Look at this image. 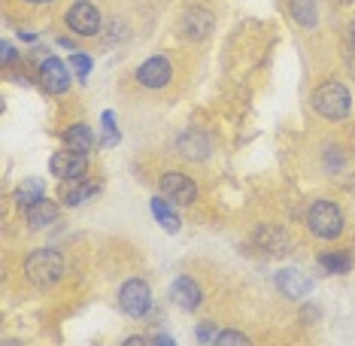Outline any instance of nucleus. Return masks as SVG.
I'll use <instances>...</instances> for the list:
<instances>
[{
    "instance_id": "f257e3e1",
    "label": "nucleus",
    "mask_w": 355,
    "mask_h": 346,
    "mask_svg": "<svg viewBox=\"0 0 355 346\" xmlns=\"http://www.w3.org/2000/svg\"><path fill=\"white\" fill-rule=\"evenodd\" d=\"M25 273L37 288H52L64 277V255L55 252V249H37V252L28 255Z\"/></svg>"
},
{
    "instance_id": "f03ea898",
    "label": "nucleus",
    "mask_w": 355,
    "mask_h": 346,
    "mask_svg": "<svg viewBox=\"0 0 355 346\" xmlns=\"http://www.w3.org/2000/svg\"><path fill=\"white\" fill-rule=\"evenodd\" d=\"M313 107H316L319 116L331 119V122H340V119L349 116V107H352V98H349V88L343 83H325L316 88L313 94Z\"/></svg>"
},
{
    "instance_id": "7ed1b4c3",
    "label": "nucleus",
    "mask_w": 355,
    "mask_h": 346,
    "mask_svg": "<svg viewBox=\"0 0 355 346\" xmlns=\"http://www.w3.org/2000/svg\"><path fill=\"white\" fill-rule=\"evenodd\" d=\"M306 225H310V231L316 237L334 240L343 231V213H340V207L331 204V200H316V204L310 207V213H306Z\"/></svg>"
},
{
    "instance_id": "20e7f679",
    "label": "nucleus",
    "mask_w": 355,
    "mask_h": 346,
    "mask_svg": "<svg viewBox=\"0 0 355 346\" xmlns=\"http://www.w3.org/2000/svg\"><path fill=\"white\" fill-rule=\"evenodd\" d=\"M119 307H122L131 319H143L152 307V288L146 279H128L119 288Z\"/></svg>"
},
{
    "instance_id": "39448f33",
    "label": "nucleus",
    "mask_w": 355,
    "mask_h": 346,
    "mask_svg": "<svg viewBox=\"0 0 355 346\" xmlns=\"http://www.w3.org/2000/svg\"><path fill=\"white\" fill-rule=\"evenodd\" d=\"M67 25L70 31H76L79 37H94L101 31V12L94 3H88V0H79L67 10Z\"/></svg>"
},
{
    "instance_id": "423d86ee",
    "label": "nucleus",
    "mask_w": 355,
    "mask_h": 346,
    "mask_svg": "<svg viewBox=\"0 0 355 346\" xmlns=\"http://www.w3.org/2000/svg\"><path fill=\"white\" fill-rule=\"evenodd\" d=\"M49 167H52V173L58 176L61 182H64V180H83L88 161H85V152L64 149V152H55L52 161H49Z\"/></svg>"
},
{
    "instance_id": "0eeeda50",
    "label": "nucleus",
    "mask_w": 355,
    "mask_h": 346,
    "mask_svg": "<svg viewBox=\"0 0 355 346\" xmlns=\"http://www.w3.org/2000/svg\"><path fill=\"white\" fill-rule=\"evenodd\" d=\"M158 189L164 191V198L173 200V204H191V200L198 198V182L182 173H164Z\"/></svg>"
},
{
    "instance_id": "6e6552de",
    "label": "nucleus",
    "mask_w": 355,
    "mask_h": 346,
    "mask_svg": "<svg viewBox=\"0 0 355 346\" xmlns=\"http://www.w3.org/2000/svg\"><path fill=\"white\" fill-rule=\"evenodd\" d=\"M40 83L49 94H64L70 88V70L58 58H46L40 64Z\"/></svg>"
},
{
    "instance_id": "1a4fd4ad",
    "label": "nucleus",
    "mask_w": 355,
    "mask_h": 346,
    "mask_svg": "<svg viewBox=\"0 0 355 346\" xmlns=\"http://www.w3.org/2000/svg\"><path fill=\"white\" fill-rule=\"evenodd\" d=\"M171 76H173V67H171V61L167 58H149V61H143L140 67H137V79H140V85H146V88L167 85L171 83Z\"/></svg>"
},
{
    "instance_id": "9d476101",
    "label": "nucleus",
    "mask_w": 355,
    "mask_h": 346,
    "mask_svg": "<svg viewBox=\"0 0 355 346\" xmlns=\"http://www.w3.org/2000/svg\"><path fill=\"white\" fill-rule=\"evenodd\" d=\"M171 301L176 304V307H182V310H195L198 304H200V286H198L191 277L173 279V286H171Z\"/></svg>"
},
{
    "instance_id": "9b49d317",
    "label": "nucleus",
    "mask_w": 355,
    "mask_h": 346,
    "mask_svg": "<svg viewBox=\"0 0 355 346\" xmlns=\"http://www.w3.org/2000/svg\"><path fill=\"white\" fill-rule=\"evenodd\" d=\"M277 288H279V292L286 295V297H304V295L313 288V283H310V277H304L301 270L286 268V270L277 273Z\"/></svg>"
},
{
    "instance_id": "f8f14e48",
    "label": "nucleus",
    "mask_w": 355,
    "mask_h": 346,
    "mask_svg": "<svg viewBox=\"0 0 355 346\" xmlns=\"http://www.w3.org/2000/svg\"><path fill=\"white\" fill-rule=\"evenodd\" d=\"M213 31V15L207 10H189L182 19V34L191 40H204Z\"/></svg>"
},
{
    "instance_id": "ddd939ff",
    "label": "nucleus",
    "mask_w": 355,
    "mask_h": 346,
    "mask_svg": "<svg viewBox=\"0 0 355 346\" xmlns=\"http://www.w3.org/2000/svg\"><path fill=\"white\" fill-rule=\"evenodd\" d=\"M176 146H180L182 158H191V161H200L209 155V140H207V134H200V131H185Z\"/></svg>"
},
{
    "instance_id": "4468645a",
    "label": "nucleus",
    "mask_w": 355,
    "mask_h": 346,
    "mask_svg": "<svg viewBox=\"0 0 355 346\" xmlns=\"http://www.w3.org/2000/svg\"><path fill=\"white\" fill-rule=\"evenodd\" d=\"M58 222V207L52 204V200H37V204L28 207V225L31 228H49V225Z\"/></svg>"
},
{
    "instance_id": "2eb2a0df",
    "label": "nucleus",
    "mask_w": 355,
    "mask_h": 346,
    "mask_svg": "<svg viewBox=\"0 0 355 346\" xmlns=\"http://www.w3.org/2000/svg\"><path fill=\"white\" fill-rule=\"evenodd\" d=\"M94 195H98V186H92V182L64 180V186H61V204H67V207H76L88 198H94Z\"/></svg>"
},
{
    "instance_id": "dca6fc26",
    "label": "nucleus",
    "mask_w": 355,
    "mask_h": 346,
    "mask_svg": "<svg viewBox=\"0 0 355 346\" xmlns=\"http://www.w3.org/2000/svg\"><path fill=\"white\" fill-rule=\"evenodd\" d=\"M64 143H67V149H73V152H92L94 134H92V128H85V125H73L64 131Z\"/></svg>"
},
{
    "instance_id": "f3484780",
    "label": "nucleus",
    "mask_w": 355,
    "mask_h": 346,
    "mask_svg": "<svg viewBox=\"0 0 355 346\" xmlns=\"http://www.w3.org/2000/svg\"><path fill=\"white\" fill-rule=\"evenodd\" d=\"M288 10H292V19L301 28H316V21H319L316 0H292V3H288Z\"/></svg>"
},
{
    "instance_id": "a211bd4d",
    "label": "nucleus",
    "mask_w": 355,
    "mask_h": 346,
    "mask_svg": "<svg viewBox=\"0 0 355 346\" xmlns=\"http://www.w3.org/2000/svg\"><path fill=\"white\" fill-rule=\"evenodd\" d=\"M43 191H46V186L40 180H25V182H19V189H15V200L31 207V204H37V200H43Z\"/></svg>"
},
{
    "instance_id": "6ab92c4d",
    "label": "nucleus",
    "mask_w": 355,
    "mask_h": 346,
    "mask_svg": "<svg viewBox=\"0 0 355 346\" xmlns=\"http://www.w3.org/2000/svg\"><path fill=\"white\" fill-rule=\"evenodd\" d=\"M152 213H155V219H158L161 228H167L171 234H173V231H180V219H176L173 207L164 204V198H155V200H152Z\"/></svg>"
},
{
    "instance_id": "aec40b11",
    "label": "nucleus",
    "mask_w": 355,
    "mask_h": 346,
    "mask_svg": "<svg viewBox=\"0 0 355 346\" xmlns=\"http://www.w3.org/2000/svg\"><path fill=\"white\" fill-rule=\"evenodd\" d=\"M319 264L328 273H349L352 270V259L346 252H322L319 255Z\"/></svg>"
},
{
    "instance_id": "412c9836",
    "label": "nucleus",
    "mask_w": 355,
    "mask_h": 346,
    "mask_svg": "<svg viewBox=\"0 0 355 346\" xmlns=\"http://www.w3.org/2000/svg\"><path fill=\"white\" fill-rule=\"evenodd\" d=\"M264 234H268L270 240H258V243H261L264 249H268V252L270 255H282V252H286V249H288V237L286 234H282V231L279 228H264Z\"/></svg>"
},
{
    "instance_id": "4be33fe9",
    "label": "nucleus",
    "mask_w": 355,
    "mask_h": 346,
    "mask_svg": "<svg viewBox=\"0 0 355 346\" xmlns=\"http://www.w3.org/2000/svg\"><path fill=\"white\" fill-rule=\"evenodd\" d=\"M246 343H249V337L240 334V331H222V334H216V346H246Z\"/></svg>"
},
{
    "instance_id": "5701e85b",
    "label": "nucleus",
    "mask_w": 355,
    "mask_h": 346,
    "mask_svg": "<svg viewBox=\"0 0 355 346\" xmlns=\"http://www.w3.org/2000/svg\"><path fill=\"white\" fill-rule=\"evenodd\" d=\"M70 67H73L76 73L85 79L88 73H92V58H88V55H79V52H76V55H70Z\"/></svg>"
},
{
    "instance_id": "b1692460",
    "label": "nucleus",
    "mask_w": 355,
    "mask_h": 346,
    "mask_svg": "<svg viewBox=\"0 0 355 346\" xmlns=\"http://www.w3.org/2000/svg\"><path fill=\"white\" fill-rule=\"evenodd\" d=\"M103 140H107V146L119 143V131H116V122H112V112L110 110L103 112Z\"/></svg>"
},
{
    "instance_id": "393cba45",
    "label": "nucleus",
    "mask_w": 355,
    "mask_h": 346,
    "mask_svg": "<svg viewBox=\"0 0 355 346\" xmlns=\"http://www.w3.org/2000/svg\"><path fill=\"white\" fill-rule=\"evenodd\" d=\"M198 340L200 343H216V328L207 325V322H204V325H198Z\"/></svg>"
},
{
    "instance_id": "a878e982",
    "label": "nucleus",
    "mask_w": 355,
    "mask_h": 346,
    "mask_svg": "<svg viewBox=\"0 0 355 346\" xmlns=\"http://www.w3.org/2000/svg\"><path fill=\"white\" fill-rule=\"evenodd\" d=\"M12 58H15V49H12L10 43H3V64H10Z\"/></svg>"
},
{
    "instance_id": "bb28decb",
    "label": "nucleus",
    "mask_w": 355,
    "mask_h": 346,
    "mask_svg": "<svg viewBox=\"0 0 355 346\" xmlns=\"http://www.w3.org/2000/svg\"><path fill=\"white\" fill-rule=\"evenodd\" d=\"M346 64H349V70L355 73V43L349 46V55H346Z\"/></svg>"
},
{
    "instance_id": "cd10ccee",
    "label": "nucleus",
    "mask_w": 355,
    "mask_h": 346,
    "mask_svg": "<svg viewBox=\"0 0 355 346\" xmlns=\"http://www.w3.org/2000/svg\"><path fill=\"white\" fill-rule=\"evenodd\" d=\"M28 3H52V0H28Z\"/></svg>"
},
{
    "instance_id": "c85d7f7f",
    "label": "nucleus",
    "mask_w": 355,
    "mask_h": 346,
    "mask_svg": "<svg viewBox=\"0 0 355 346\" xmlns=\"http://www.w3.org/2000/svg\"><path fill=\"white\" fill-rule=\"evenodd\" d=\"M352 43H355V21H352Z\"/></svg>"
}]
</instances>
